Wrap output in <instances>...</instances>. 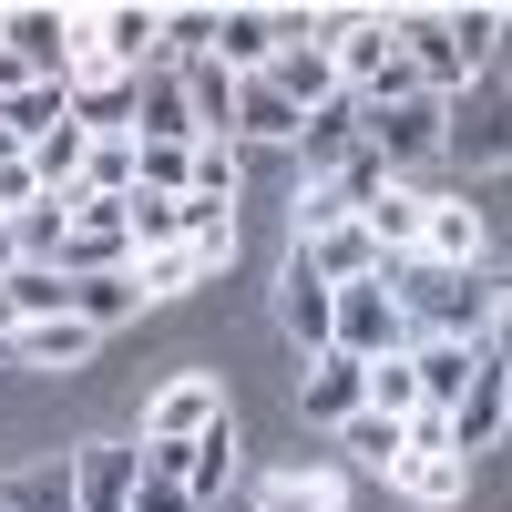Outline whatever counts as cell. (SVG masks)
<instances>
[{
  "instance_id": "1",
  "label": "cell",
  "mask_w": 512,
  "mask_h": 512,
  "mask_svg": "<svg viewBox=\"0 0 512 512\" xmlns=\"http://www.w3.org/2000/svg\"><path fill=\"white\" fill-rule=\"evenodd\" d=\"M390 297H400V318L410 338H461V349H502V287L492 267H431V256H390Z\"/></svg>"
},
{
  "instance_id": "2",
  "label": "cell",
  "mask_w": 512,
  "mask_h": 512,
  "mask_svg": "<svg viewBox=\"0 0 512 512\" xmlns=\"http://www.w3.org/2000/svg\"><path fill=\"white\" fill-rule=\"evenodd\" d=\"M328 349H338V359H359V369L410 349V318H400L390 277H359V287H338V297H328Z\"/></svg>"
},
{
  "instance_id": "3",
  "label": "cell",
  "mask_w": 512,
  "mask_h": 512,
  "mask_svg": "<svg viewBox=\"0 0 512 512\" xmlns=\"http://www.w3.org/2000/svg\"><path fill=\"white\" fill-rule=\"evenodd\" d=\"M226 420V379L216 369H175L164 390L144 400V451H185V441H205Z\"/></svg>"
},
{
  "instance_id": "4",
  "label": "cell",
  "mask_w": 512,
  "mask_h": 512,
  "mask_svg": "<svg viewBox=\"0 0 512 512\" xmlns=\"http://www.w3.org/2000/svg\"><path fill=\"white\" fill-rule=\"evenodd\" d=\"M441 123H451V103H431V93H390V103H359V144L400 175V164H420V154L441 144Z\"/></svg>"
},
{
  "instance_id": "5",
  "label": "cell",
  "mask_w": 512,
  "mask_h": 512,
  "mask_svg": "<svg viewBox=\"0 0 512 512\" xmlns=\"http://www.w3.org/2000/svg\"><path fill=\"white\" fill-rule=\"evenodd\" d=\"M502 431H512V369H502V349H482L472 390H461V400L441 410V441H451L461 461H482V451H492Z\"/></svg>"
},
{
  "instance_id": "6",
  "label": "cell",
  "mask_w": 512,
  "mask_h": 512,
  "mask_svg": "<svg viewBox=\"0 0 512 512\" xmlns=\"http://www.w3.org/2000/svg\"><path fill=\"white\" fill-rule=\"evenodd\" d=\"M134 482H144L134 441H82V451L62 461V502H72V512H123V502H134Z\"/></svg>"
},
{
  "instance_id": "7",
  "label": "cell",
  "mask_w": 512,
  "mask_h": 512,
  "mask_svg": "<svg viewBox=\"0 0 512 512\" xmlns=\"http://www.w3.org/2000/svg\"><path fill=\"white\" fill-rule=\"evenodd\" d=\"M410 256H431V267H492L482 205H472V195H420V246H410Z\"/></svg>"
},
{
  "instance_id": "8",
  "label": "cell",
  "mask_w": 512,
  "mask_h": 512,
  "mask_svg": "<svg viewBox=\"0 0 512 512\" xmlns=\"http://www.w3.org/2000/svg\"><path fill=\"white\" fill-rule=\"evenodd\" d=\"M72 41H82V11H0V52H11L31 82H62Z\"/></svg>"
},
{
  "instance_id": "9",
  "label": "cell",
  "mask_w": 512,
  "mask_h": 512,
  "mask_svg": "<svg viewBox=\"0 0 512 512\" xmlns=\"http://www.w3.org/2000/svg\"><path fill=\"white\" fill-rule=\"evenodd\" d=\"M297 31H318V21H308V11H216V41H205V52L246 82V72H267V52L297 41Z\"/></svg>"
},
{
  "instance_id": "10",
  "label": "cell",
  "mask_w": 512,
  "mask_h": 512,
  "mask_svg": "<svg viewBox=\"0 0 512 512\" xmlns=\"http://www.w3.org/2000/svg\"><path fill=\"white\" fill-rule=\"evenodd\" d=\"M297 410H308V431H338V420H359V410H369V390H359V359H338V349L297 359Z\"/></svg>"
},
{
  "instance_id": "11",
  "label": "cell",
  "mask_w": 512,
  "mask_h": 512,
  "mask_svg": "<svg viewBox=\"0 0 512 512\" xmlns=\"http://www.w3.org/2000/svg\"><path fill=\"white\" fill-rule=\"evenodd\" d=\"M328 297H338V287H318V277H308V256L287 246V267H277V328L297 338V359H318V349H328Z\"/></svg>"
},
{
  "instance_id": "12",
  "label": "cell",
  "mask_w": 512,
  "mask_h": 512,
  "mask_svg": "<svg viewBox=\"0 0 512 512\" xmlns=\"http://www.w3.org/2000/svg\"><path fill=\"white\" fill-rule=\"evenodd\" d=\"M297 185H318V175H338V164H349L359 154V103H328V113H308V123H297Z\"/></svg>"
},
{
  "instance_id": "13",
  "label": "cell",
  "mask_w": 512,
  "mask_h": 512,
  "mask_svg": "<svg viewBox=\"0 0 512 512\" xmlns=\"http://www.w3.org/2000/svg\"><path fill=\"white\" fill-rule=\"evenodd\" d=\"M472 369H482V349H461V338H410V379H420V410L431 420L472 390Z\"/></svg>"
},
{
  "instance_id": "14",
  "label": "cell",
  "mask_w": 512,
  "mask_h": 512,
  "mask_svg": "<svg viewBox=\"0 0 512 512\" xmlns=\"http://www.w3.org/2000/svg\"><path fill=\"white\" fill-rule=\"evenodd\" d=\"M349 482H338V461H287V472L256 482V512H338Z\"/></svg>"
},
{
  "instance_id": "15",
  "label": "cell",
  "mask_w": 512,
  "mask_h": 512,
  "mask_svg": "<svg viewBox=\"0 0 512 512\" xmlns=\"http://www.w3.org/2000/svg\"><path fill=\"white\" fill-rule=\"evenodd\" d=\"M297 256H308V277H318V287H359V277H379V246H369V226L297 236Z\"/></svg>"
},
{
  "instance_id": "16",
  "label": "cell",
  "mask_w": 512,
  "mask_h": 512,
  "mask_svg": "<svg viewBox=\"0 0 512 512\" xmlns=\"http://www.w3.org/2000/svg\"><path fill=\"white\" fill-rule=\"evenodd\" d=\"M103 338L82 318H41V328H11V369H82Z\"/></svg>"
},
{
  "instance_id": "17",
  "label": "cell",
  "mask_w": 512,
  "mask_h": 512,
  "mask_svg": "<svg viewBox=\"0 0 512 512\" xmlns=\"http://www.w3.org/2000/svg\"><path fill=\"white\" fill-rule=\"evenodd\" d=\"M134 144H195V113H185V82H175V72H144V93H134Z\"/></svg>"
},
{
  "instance_id": "18",
  "label": "cell",
  "mask_w": 512,
  "mask_h": 512,
  "mask_svg": "<svg viewBox=\"0 0 512 512\" xmlns=\"http://www.w3.org/2000/svg\"><path fill=\"white\" fill-rule=\"evenodd\" d=\"M359 226H369V246H379V267H390V256H410V246H420V185L390 175V185L369 195V216H359Z\"/></svg>"
},
{
  "instance_id": "19",
  "label": "cell",
  "mask_w": 512,
  "mask_h": 512,
  "mask_svg": "<svg viewBox=\"0 0 512 512\" xmlns=\"http://www.w3.org/2000/svg\"><path fill=\"white\" fill-rule=\"evenodd\" d=\"M72 318L93 328V338H113V328L144 318V297H134V277H123V267H113V277H72Z\"/></svg>"
},
{
  "instance_id": "20",
  "label": "cell",
  "mask_w": 512,
  "mask_h": 512,
  "mask_svg": "<svg viewBox=\"0 0 512 512\" xmlns=\"http://www.w3.org/2000/svg\"><path fill=\"white\" fill-rule=\"evenodd\" d=\"M62 236H72V195H41L11 216V256L21 267H62Z\"/></svg>"
},
{
  "instance_id": "21",
  "label": "cell",
  "mask_w": 512,
  "mask_h": 512,
  "mask_svg": "<svg viewBox=\"0 0 512 512\" xmlns=\"http://www.w3.org/2000/svg\"><path fill=\"white\" fill-rule=\"evenodd\" d=\"M123 246L134 256H154V246H185V195H123Z\"/></svg>"
},
{
  "instance_id": "22",
  "label": "cell",
  "mask_w": 512,
  "mask_h": 512,
  "mask_svg": "<svg viewBox=\"0 0 512 512\" xmlns=\"http://www.w3.org/2000/svg\"><path fill=\"white\" fill-rule=\"evenodd\" d=\"M72 195L123 205V195H134V144H123V134H93V144H82V175H72Z\"/></svg>"
},
{
  "instance_id": "23",
  "label": "cell",
  "mask_w": 512,
  "mask_h": 512,
  "mask_svg": "<svg viewBox=\"0 0 512 512\" xmlns=\"http://www.w3.org/2000/svg\"><path fill=\"white\" fill-rule=\"evenodd\" d=\"M236 451H246V441H236V410H226L216 431H205V441L185 451V492H195V512H205V502H216V492L236 482Z\"/></svg>"
},
{
  "instance_id": "24",
  "label": "cell",
  "mask_w": 512,
  "mask_h": 512,
  "mask_svg": "<svg viewBox=\"0 0 512 512\" xmlns=\"http://www.w3.org/2000/svg\"><path fill=\"white\" fill-rule=\"evenodd\" d=\"M0 287H11V318H21V328H41V318H72V277H62V267H11Z\"/></svg>"
},
{
  "instance_id": "25",
  "label": "cell",
  "mask_w": 512,
  "mask_h": 512,
  "mask_svg": "<svg viewBox=\"0 0 512 512\" xmlns=\"http://www.w3.org/2000/svg\"><path fill=\"white\" fill-rule=\"evenodd\" d=\"M338 451H349L359 461V472H379V482H390L400 472V420H379V410H359V420H338V431H328Z\"/></svg>"
},
{
  "instance_id": "26",
  "label": "cell",
  "mask_w": 512,
  "mask_h": 512,
  "mask_svg": "<svg viewBox=\"0 0 512 512\" xmlns=\"http://www.w3.org/2000/svg\"><path fill=\"white\" fill-rule=\"evenodd\" d=\"M52 123H72V103H62V82H21L11 103H0V134L11 144H41Z\"/></svg>"
},
{
  "instance_id": "27",
  "label": "cell",
  "mask_w": 512,
  "mask_h": 512,
  "mask_svg": "<svg viewBox=\"0 0 512 512\" xmlns=\"http://www.w3.org/2000/svg\"><path fill=\"white\" fill-rule=\"evenodd\" d=\"M123 277H134V297H144V308H164V297H185V287H205L185 246H154V256H134V267H123Z\"/></svg>"
},
{
  "instance_id": "28",
  "label": "cell",
  "mask_w": 512,
  "mask_h": 512,
  "mask_svg": "<svg viewBox=\"0 0 512 512\" xmlns=\"http://www.w3.org/2000/svg\"><path fill=\"white\" fill-rule=\"evenodd\" d=\"M318 185H338V205H349V216H369V195H379V185H390V164H379V154L359 144V154H349V164H338V175H318Z\"/></svg>"
},
{
  "instance_id": "29",
  "label": "cell",
  "mask_w": 512,
  "mask_h": 512,
  "mask_svg": "<svg viewBox=\"0 0 512 512\" xmlns=\"http://www.w3.org/2000/svg\"><path fill=\"white\" fill-rule=\"evenodd\" d=\"M441 21H451V41H461V62L492 72V41H502V11H492V0H482V11H441Z\"/></svg>"
},
{
  "instance_id": "30",
  "label": "cell",
  "mask_w": 512,
  "mask_h": 512,
  "mask_svg": "<svg viewBox=\"0 0 512 512\" xmlns=\"http://www.w3.org/2000/svg\"><path fill=\"white\" fill-rule=\"evenodd\" d=\"M205 41H216V11H164V72H175V62H195Z\"/></svg>"
},
{
  "instance_id": "31",
  "label": "cell",
  "mask_w": 512,
  "mask_h": 512,
  "mask_svg": "<svg viewBox=\"0 0 512 512\" xmlns=\"http://www.w3.org/2000/svg\"><path fill=\"white\" fill-rule=\"evenodd\" d=\"M123 512H195V492H185L175 472H144V482H134V502H123Z\"/></svg>"
},
{
  "instance_id": "32",
  "label": "cell",
  "mask_w": 512,
  "mask_h": 512,
  "mask_svg": "<svg viewBox=\"0 0 512 512\" xmlns=\"http://www.w3.org/2000/svg\"><path fill=\"white\" fill-rule=\"evenodd\" d=\"M11 267H21V256H11V226H0V277H11Z\"/></svg>"
},
{
  "instance_id": "33",
  "label": "cell",
  "mask_w": 512,
  "mask_h": 512,
  "mask_svg": "<svg viewBox=\"0 0 512 512\" xmlns=\"http://www.w3.org/2000/svg\"><path fill=\"white\" fill-rule=\"evenodd\" d=\"M11 328H21V318H11V287H0V338H11Z\"/></svg>"
},
{
  "instance_id": "34",
  "label": "cell",
  "mask_w": 512,
  "mask_h": 512,
  "mask_svg": "<svg viewBox=\"0 0 512 512\" xmlns=\"http://www.w3.org/2000/svg\"><path fill=\"white\" fill-rule=\"evenodd\" d=\"M0 369H11V338H0Z\"/></svg>"
},
{
  "instance_id": "35",
  "label": "cell",
  "mask_w": 512,
  "mask_h": 512,
  "mask_svg": "<svg viewBox=\"0 0 512 512\" xmlns=\"http://www.w3.org/2000/svg\"><path fill=\"white\" fill-rule=\"evenodd\" d=\"M0 512H11V492H0Z\"/></svg>"
}]
</instances>
